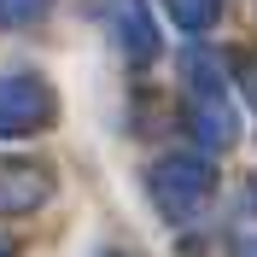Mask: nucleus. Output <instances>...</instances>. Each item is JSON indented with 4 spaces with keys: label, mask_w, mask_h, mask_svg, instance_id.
<instances>
[{
    "label": "nucleus",
    "mask_w": 257,
    "mask_h": 257,
    "mask_svg": "<svg viewBox=\"0 0 257 257\" xmlns=\"http://www.w3.org/2000/svg\"><path fill=\"white\" fill-rule=\"evenodd\" d=\"M35 117H47V94L35 82H0V128H24Z\"/></svg>",
    "instance_id": "nucleus-1"
},
{
    "label": "nucleus",
    "mask_w": 257,
    "mask_h": 257,
    "mask_svg": "<svg viewBox=\"0 0 257 257\" xmlns=\"http://www.w3.org/2000/svg\"><path fill=\"white\" fill-rule=\"evenodd\" d=\"M47 0H0V18H24V12H41Z\"/></svg>",
    "instance_id": "nucleus-2"
}]
</instances>
